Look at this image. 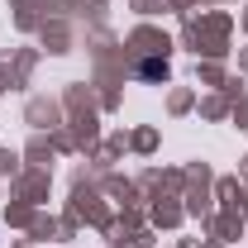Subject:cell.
Instances as JSON below:
<instances>
[{"instance_id": "obj_1", "label": "cell", "mask_w": 248, "mask_h": 248, "mask_svg": "<svg viewBox=\"0 0 248 248\" xmlns=\"http://www.w3.org/2000/svg\"><path fill=\"white\" fill-rule=\"evenodd\" d=\"M139 77H148V81H157V77H167V62H157V58L139 62Z\"/></svg>"}]
</instances>
